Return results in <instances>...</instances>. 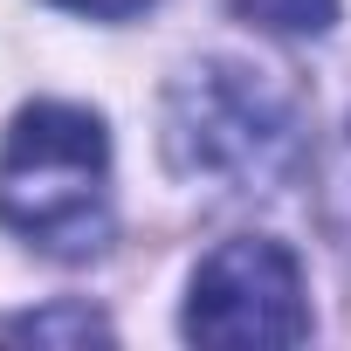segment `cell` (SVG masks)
<instances>
[{
    "label": "cell",
    "instance_id": "5",
    "mask_svg": "<svg viewBox=\"0 0 351 351\" xmlns=\"http://www.w3.org/2000/svg\"><path fill=\"white\" fill-rule=\"evenodd\" d=\"M234 8L255 28H276V35H324L337 21V0H234Z\"/></svg>",
    "mask_w": 351,
    "mask_h": 351
},
{
    "label": "cell",
    "instance_id": "3",
    "mask_svg": "<svg viewBox=\"0 0 351 351\" xmlns=\"http://www.w3.org/2000/svg\"><path fill=\"white\" fill-rule=\"evenodd\" d=\"M186 337L193 344H296V337H310L296 255L282 241H262V234L221 241L193 269Z\"/></svg>",
    "mask_w": 351,
    "mask_h": 351
},
{
    "label": "cell",
    "instance_id": "4",
    "mask_svg": "<svg viewBox=\"0 0 351 351\" xmlns=\"http://www.w3.org/2000/svg\"><path fill=\"white\" fill-rule=\"evenodd\" d=\"M8 337H35V344H90V337H110V324L83 303H62V310H35V317H14Z\"/></svg>",
    "mask_w": 351,
    "mask_h": 351
},
{
    "label": "cell",
    "instance_id": "1",
    "mask_svg": "<svg viewBox=\"0 0 351 351\" xmlns=\"http://www.w3.org/2000/svg\"><path fill=\"white\" fill-rule=\"evenodd\" d=\"M0 221L42 255L83 262L110 241V138L76 104H35L0 152Z\"/></svg>",
    "mask_w": 351,
    "mask_h": 351
},
{
    "label": "cell",
    "instance_id": "6",
    "mask_svg": "<svg viewBox=\"0 0 351 351\" xmlns=\"http://www.w3.org/2000/svg\"><path fill=\"white\" fill-rule=\"evenodd\" d=\"M56 8L90 14V21H131V14H145V8H152V0H56Z\"/></svg>",
    "mask_w": 351,
    "mask_h": 351
},
{
    "label": "cell",
    "instance_id": "2",
    "mask_svg": "<svg viewBox=\"0 0 351 351\" xmlns=\"http://www.w3.org/2000/svg\"><path fill=\"white\" fill-rule=\"evenodd\" d=\"M165 152L186 180L269 193L296 158V104L241 62L186 69L165 97Z\"/></svg>",
    "mask_w": 351,
    "mask_h": 351
}]
</instances>
